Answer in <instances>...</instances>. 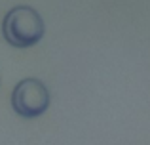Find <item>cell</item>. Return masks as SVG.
I'll return each instance as SVG.
<instances>
[{"label":"cell","mask_w":150,"mask_h":145,"mask_svg":"<svg viewBox=\"0 0 150 145\" xmlns=\"http://www.w3.org/2000/svg\"><path fill=\"white\" fill-rule=\"evenodd\" d=\"M44 21L29 6H17L6 14L2 21V34L6 42H10L15 48H29L40 42L44 36Z\"/></svg>","instance_id":"obj_1"},{"label":"cell","mask_w":150,"mask_h":145,"mask_svg":"<svg viewBox=\"0 0 150 145\" xmlns=\"http://www.w3.org/2000/svg\"><path fill=\"white\" fill-rule=\"evenodd\" d=\"M11 107L23 119H36L50 107V92L38 78H25L13 88Z\"/></svg>","instance_id":"obj_2"}]
</instances>
